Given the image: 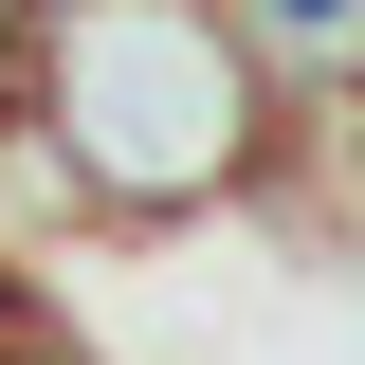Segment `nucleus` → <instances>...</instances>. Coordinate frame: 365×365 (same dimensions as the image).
Returning <instances> with one entry per match:
<instances>
[{"label": "nucleus", "mask_w": 365, "mask_h": 365, "mask_svg": "<svg viewBox=\"0 0 365 365\" xmlns=\"http://www.w3.org/2000/svg\"><path fill=\"white\" fill-rule=\"evenodd\" d=\"M0 128L55 165L73 220H220L237 182H274L292 110H274L237 0H37V55H19V110Z\"/></svg>", "instance_id": "1"}, {"label": "nucleus", "mask_w": 365, "mask_h": 365, "mask_svg": "<svg viewBox=\"0 0 365 365\" xmlns=\"http://www.w3.org/2000/svg\"><path fill=\"white\" fill-rule=\"evenodd\" d=\"M19 55H37V0H0V110H19Z\"/></svg>", "instance_id": "2"}, {"label": "nucleus", "mask_w": 365, "mask_h": 365, "mask_svg": "<svg viewBox=\"0 0 365 365\" xmlns=\"http://www.w3.org/2000/svg\"><path fill=\"white\" fill-rule=\"evenodd\" d=\"M0 365H37V329H19V292H0Z\"/></svg>", "instance_id": "3"}, {"label": "nucleus", "mask_w": 365, "mask_h": 365, "mask_svg": "<svg viewBox=\"0 0 365 365\" xmlns=\"http://www.w3.org/2000/svg\"><path fill=\"white\" fill-rule=\"evenodd\" d=\"M311 165H347V201H365V146H311Z\"/></svg>", "instance_id": "4"}]
</instances>
